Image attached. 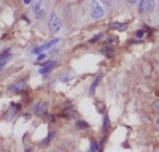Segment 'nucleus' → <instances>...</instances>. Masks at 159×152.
I'll return each mask as SVG.
<instances>
[{
    "mask_svg": "<svg viewBox=\"0 0 159 152\" xmlns=\"http://www.w3.org/2000/svg\"><path fill=\"white\" fill-rule=\"evenodd\" d=\"M24 89H25V82H24V81L10 86V91H11V92H21V91H24Z\"/></svg>",
    "mask_w": 159,
    "mask_h": 152,
    "instance_id": "obj_7",
    "label": "nucleus"
},
{
    "mask_svg": "<svg viewBox=\"0 0 159 152\" xmlns=\"http://www.w3.org/2000/svg\"><path fill=\"white\" fill-rule=\"evenodd\" d=\"M89 8H91V18L94 21H100L105 16V8L99 0H91Z\"/></svg>",
    "mask_w": 159,
    "mask_h": 152,
    "instance_id": "obj_1",
    "label": "nucleus"
},
{
    "mask_svg": "<svg viewBox=\"0 0 159 152\" xmlns=\"http://www.w3.org/2000/svg\"><path fill=\"white\" fill-rule=\"evenodd\" d=\"M113 29H116V30H126V24H124V22H123V24L115 22V24H113Z\"/></svg>",
    "mask_w": 159,
    "mask_h": 152,
    "instance_id": "obj_13",
    "label": "nucleus"
},
{
    "mask_svg": "<svg viewBox=\"0 0 159 152\" xmlns=\"http://www.w3.org/2000/svg\"><path fill=\"white\" fill-rule=\"evenodd\" d=\"M61 27H62V21H61V18H59V15L57 13H52V15L49 16V21H48V30H49V33H57L59 30H61Z\"/></svg>",
    "mask_w": 159,
    "mask_h": 152,
    "instance_id": "obj_2",
    "label": "nucleus"
},
{
    "mask_svg": "<svg viewBox=\"0 0 159 152\" xmlns=\"http://www.w3.org/2000/svg\"><path fill=\"white\" fill-rule=\"evenodd\" d=\"M46 108H48V101H38V103L34 105V112L37 116H43L46 112Z\"/></svg>",
    "mask_w": 159,
    "mask_h": 152,
    "instance_id": "obj_4",
    "label": "nucleus"
},
{
    "mask_svg": "<svg viewBox=\"0 0 159 152\" xmlns=\"http://www.w3.org/2000/svg\"><path fill=\"white\" fill-rule=\"evenodd\" d=\"M52 136H54V133H49V136H48V138L45 139V141H43V144H48V143H49V139H51Z\"/></svg>",
    "mask_w": 159,
    "mask_h": 152,
    "instance_id": "obj_20",
    "label": "nucleus"
},
{
    "mask_svg": "<svg viewBox=\"0 0 159 152\" xmlns=\"http://www.w3.org/2000/svg\"><path fill=\"white\" fill-rule=\"evenodd\" d=\"M139 0H127V5H135Z\"/></svg>",
    "mask_w": 159,
    "mask_h": 152,
    "instance_id": "obj_22",
    "label": "nucleus"
},
{
    "mask_svg": "<svg viewBox=\"0 0 159 152\" xmlns=\"http://www.w3.org/2000/svg\"><path fill=\"white\" fill-rule=\"evenodd\" d=\"M99 81H100V76H99V78L94 81V82H92V86H91V91H89V94H92V92H94L96 91V87H97V84H99Z\"/></svg>",
    "mask_w": 159,
    "mask_h": 152,
    "instance_id": "obj_15",
    "label": "nucleus"
},
{
    "mask_svg": "<svg viewBox=\"0 0 159 152\" xmlns=\"http://www.w3.org/2000/svg\"><path fill=\"white\" fill-rule=\"evenodd\" d=\"M61 40L59 38H54V40H51V41H48V43H45V44H42V46H37V48H34L32 49V54H42V53H45V51H48V49H51L54 44H57Z\"/></svg>",
    "mask_w": 159,
    "mask_h": 152,
    "instance_id": "obj_3",
    "label": "nucleus"
},
{
    "mask_svg": "<svg viewBox=\"0 0 159 152\" xmlns=\"http://www.w3.org/2000/svg\"><path fill=\"white\" fill-rule=\"evenodd\" d=\"M42 2H43V0H34V2H32V11L35 13L38 8H42Z\"/></svg>",
    "mask_w": 159,
    "mask_h": 152,
    "instance_id": "obj_9",
    "label": "nucleus"
},
{
    "mask_svg": "<svg viewBox=\"0 0 159 152\" xmlns=\"http://www.w3.org/2000/svg\"><path fill=\"white\" fill-rule=\"evenodd\" d=\"M145 33H147V32H145V30H137V33H135V36H137V38H142V36H143Z\"/></svg>",
    "mask_w": 159,
    "mask_h": 152,
    "instance_id": "obj_19",
    "label": "nucleus"
},
{
    "mask_svg": "<svg viewBox=\"0 0 159 152\" xmlns=\"http://www.w3.org/2000/svg\"><path fill=\"white\" fill-rule=\"evenodd\" d=\"M148 3H150V11H153L156 6V0H148Z\"/></svg>",
    "mask_w": 159,
    "mask_h": 152,
    "instance_id": "obj_18",
    "label": "nucleus"
},
{
    "mask_svg": "<svg viewBox=\"0 0 159 152\" xmlns=\"http://www.w3.org/2000/svg\"><path fill=\"white\" fill-rule=\"evenodd\" d=\"M37 60H38V62H42V60H46V54H45V53H42V54H38Z\"/></svg>",
    "mask_w": 159,
    "mask_h": 152,
    "instance_id": "obj_17",
    "label": "nucleus"
},
{
    "mask_svg": "<svg viewBox=\"0 0 159 152\" xmlns=\"http://www.w3.org/2000/svg\"><path fill=\"white\" fill-rule=\"evenodd\" d=\"M22 2H24V5H30L34 0H22Z\"/></svg>",
    "mask_w": 159,
    "mask_h": 152,
    "instance_id": "obj_23",
    "label": "nucleus"
},
{
    "mask_svg": "<svg viewBox=\"0 0 159 152\" xmlns=\"http://www.w3.org/2000/svg\"><path fill=\"white\" fill-rule=\"evenodd\" d=\"M76 129H78V130H88V129H89V124L84 122V120H78V122H76Z\"/></svg>",
    "mask_w": 159,
    "mask_h": 152,
    "instance_id": "obj_8",
    "label": "nucleus"
},
{
    "mask_svg": "<svg viewBox=\"0 0 159 152\" xmlns=\"http://www.w3.org/2000/svg\"><path fill=\"white\" fill-rule=\"evenodd\" d=\"M72 78H73L72 73H65V74H62L61 81H62V82H69V81H72Z\"/></svg>",
    "mask_w": 159,
    "mask_h": 152,
    "instance_id": "obj_11",
    "label": "nucleus"
},
{
    "mask_svg": "<svg viewBox=\"0 0 159 152\" xmlns=\"http://www.w3.org/2000/svg\"><path fill=\"white\" fill-rule=\"evenodd\" d=\"M139 11L142 13H147L150 11V3H148V0H139Z\"/></svg>",
    "mask_w": 159,
    "mask_h": 152,
    "instance_id": "obj_6",
    "label": "nucleus"
},
{
    "mask_svg": "<svg viewBox=\"0 0 159 152\" xmlns=\"http://www.w3.org/2000/svg\"><path fill=\"white\" fill-rule=\"evenodd\" d=\"M8 56H10V49H3V53H2V68L5 67V63H7L5 62V57L8 59Z\"/></svg>",
    "mask_w": 159,
    "mask_h": 152,
    "instance_id": "obj_12",
    "label": "nucleus"
},
{
    "mask_svg": "<svg viewBox=\"0 0 159 152\" xmlns=\"http://www.w3.org/2000/svg\"><path fill=\"white\" fill-rule=\"evenodd\" d=\"M97 150H99V144L96 141H92L91 146H89V152H97Z\"/></svg>",
    "mask_w": 159,
    "mask_h": 152,
    "instance_id": "obj_14",
    "label": "nucleus"
},
{
    "mask_svg": "<svg viewBox=\"0 0 159 152\" xmlns=\"http://www.w3.org/2000/svg\"><path fill=\"white\" fill-rule=\"evenodd\" d=\"M153 109H154L156 112H159V101H156V103H154V106H153Z\"/></svg>",
    "mask_w": 159,
    "mask_h": 152,
    "instance_id": "obj_21",
    "label": "nucleus"
},
{
    "mask_svg": "<svg viewBox=\"0 0 159 152\" xmlns=\"http://www.w3.org/2000/svg\"><path fill=\"white\" fill-rule=\"evenodd\" d=\"M43 13H45V8H43V6H42V8H38V10L34 13L35 19H42V18H43Z\"/></svg>",
    "mask_w": 159,
    "mask_h": 152,
    "instance_id": "obj_10",
    "label": "nucleus"
},
{
    "mask_svg": "<svg viewBox=\"0 0 159 152\" xmlns=\"http://www.w3.org/2000/svg\"><path fill=\"white\" fill-rule=\"evenodd\" d=\"M57 67V60H49V62H45L43 67L40 68V74H48L52 68Z\"/></svg>",
    "mask_w": 159,
    "mask_h": 152,
    "instance_id": "obj_5",
    "label": "nucleus"
},
{
    "mask_svg": "<svg viewBox=\"0 0 159 152\" xmlns=\"http://www.w3.org/2000/svg\"><path fill=\"white\" fill-rule=\"evenodd\" d=\"M108 125H110L108 117H103V132H107V130H108Z\"/></svg>",
    "mask_w": 159,
    "mask_h": 152,
    "instance_id": "obj_16",
    "label": "nucleus"
}]
</instances>
